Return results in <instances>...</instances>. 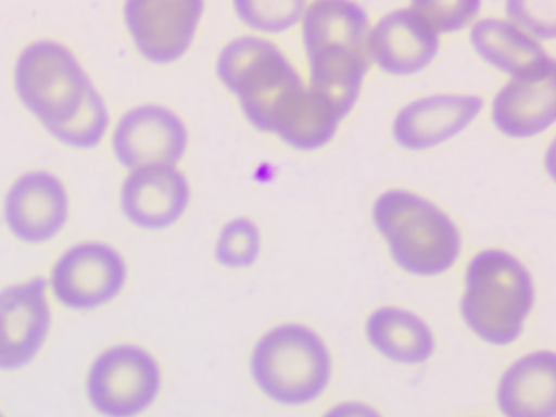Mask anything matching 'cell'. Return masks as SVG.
Here are the masks:
<instances>
[{"instance_id":"obj_9","label":"cell","mask_w":556,"mask_h":417,"mask_svg":"<svg viewBox=\"0 0 556 417\" xmlns=\"http://www.w3.org/2000/svg\"><path fill=\"white\" fill-rule=\"evenodd\" d=\"M203 13L202 0H129L124 8L139 54L159 65L176 63L187 54Z\"/></svg>"},{"instance_id":"obj_22","label":"cell","mask_w":556,"mask_h":417,"mask_svg":"<svg viewBox=\"0 0 556 417\" xmlns=\"http://www.w3.org/2000/svg\"><path fill=\"white\" fill-rule=\"evenodd\" d=\"M260 252L261 232L253 220L239 217L223 226L215 247V255L222 266L231 269L251 267Z\"/></svg>"},{"instance_id":"obj_25","label":"cell","mask_w":556,"mask_h":417,"mask_svg":"<svg viewBox=\"0 0 556 417\" xmlns=\"http://www.w3.org/2000/svg\"><path fill=\"white\" fill-rule=\"evenodd\" d=\"M324 417H382L374 407L357 403L348 402L330 408Z\"/></svg>"},{"instance_id":"obj_23","label":"cell","mask_w":556,"mask_h":417,"mask_svg":"<svg viewBox=\"0 0 556 417\" xmlns=\"http://www.w3.org/2000/svg\"><path fill=\"white\" fill-rule=\"evenodd\" d=\"M412 5L442 38V35L471 27L479 20L482 3L479 0H414Z\"/></svg>"},{"instance_id":"obj_24","label":"cell","mask_w":556,"mask_h":417,"mask_svg":"<svg viewBox=\"0 0 556 417\" xmlns=\"http://www.w3.org/2000/svg\"><path fill=\"white\" fill-rule=\"evenodd\" d=\"M506 17L538 41H553L556 37V11L554 2H528L509 0Z\"/></svg>"},{"instance_id":"obj_4","label":"cell","mask_w":556,"mask_h":417,"mask_svg":"<svg viewBox=\"0 0 556 417\" xmlns=\"http://www.w3.org/2000/svg\"><path fill=\"white\" fill-rule=\"evenodd\" d=\"M216 72L250 124L273 135L306 87L283 51L258 37H240L226 45Z\"/></svg>"},{"instance_id":"obj_6","label":"cell","mask_w":556,"mask_h":417,"mask_svg":"<svg viewBox=\"0 0 556 417\" xmlns=\"http://www.w3.org/2000/svg\"><path fill=\"white\" fill-rule=\"evenodd\" d=\"M93 86L74 52L54 40L28 45L15 62L16 96L48 132L76 116Z\"/></svg>"},{"instance_id":"obj_26","label":"cell","mask_w":556,"mask_h":417,"mask_svg":"<svg viewBox=\"0 0 556 417\" xmlns=\"http://www.w3.org/2000/svg\"><path fill=\"white\" fill-rule=\"evenodd\" d=\"M0 417H5L2 412H0Z\"/></svg>"},{"instance_id":"obj_2","label":"cell","mask_w":556,"mask_h":417,"mask_svg":"<svg viewBox=\"0 0 556 417\" xmlns=\"http://www.w3.org/2000/svg\"><path fill=\"white\" fill-rule=\"evenodd\" d=\"M372 220L404 271L433 277L457 264L463 249L458 226L427 198L403 188L382 191L374 202Z\"/></svg>"},{"instance_id":"obj_11","label":"cell","mask_w":556,"mask_h":417,"mask_svg":"<svg viewBox=\"0 0 556 417\" xmlns=\"http://www.w3.org/2000/svg\"><path fill=\"white\" fill-rule=\"evenodd\" d=\"M188 144V129L181 117L152 103L124 114L112 138L117 162L129 172L150 166H178Z\"/></svg>"},{"instance_id":"obj_14","label":"cell","mask_w":556,"mask_h":417,"mask_svg":"<svg viewBox=\"0 0 556 417\" xmlns=\"http://www.w3.org/2000/svg\"><path fill=\"white\" fill-rule=\"evenodd\" d=\"M440 49L441 38L412 3L386 13L371 25V63L390 76L410 77L425 72Z\"/></svg>"},{"instance_id":"obj_10","label":"cell","mask_w":556,"mask_h":417,"mask_svg":"<svg viewBox=\"0 0 556 417\" xmlns=\"http://www.w3.org/2000/svg\"><path fill=\"white\" fill-rule=\"evenodd\" d=\"M51 326L46 278L34 277L0 290V371L28 367L43 350Z\"/></svg>"},{"instance_id":"obj_5","label":"cell","mask_w":556,"mask_h":417,"mask_svg":"<svg viewBox=\"0 0 556 417\" xmlns=\"http://www.w3.org/2000/svg\"><path fill=\"white\" fill-rule=\"evenodd\" d=\"M332 370L325 341L316 330L301 324L270 329L257 341L251 357L256 386L286 406L315 402L327 389Z\"/></svg>"},{"instance_id":"obj_7","label":"cell","mask_w":556,"mask_h":417,"mask_svg":"<svg viewBox=\"0 0 556 417\" xmlns=\"http://www.w3.org/2000/svg\"><path fill=\"white\" fill-rule=\"evenodd\" d=\"M162 371L142 346L116 344L92 363L86 378L91 406L104 417H136L159 396Z\"/></svg>"},{"instance_id":"obj_3","label":"cell","mask_w":556,"mask_h":417,"mask_svg":"<svg viewBox=\"0 0 556 417\" xmlns=\"http://www.w3.org/2000/svg\"><path fill=\"white\" fill-rule=\"evenodd\" d=\"M534 302L533 278L514 254L490 249L469 261L460 312L480 340L496 346L514 343L523 333Z\"/></svg>"},{"instance_id":"obj_17","label":"cell","mask_w":556,"mask_h":417,"mask_svg":"<svg viewBox=\"0 0 556 417\" xmlns=\"http://www.w3.org/2000/svg\"><path fill=\"white\" fill-rule=\"evenodd\" d=\"M496 130L511 139H531L556 122V73L539 78L509 79L491 104Z\"/></svg>"},{"instance_id":"obj_12","label":"cell","mask_w":556,"mask_h":417,"mask_svg":"<svg viewBox=\"0 0 556 417\" xmlns=\"http://www.w3.org/2000/svg\"><path fill=\"white\" fill-rule=\"evenodd\" d=\"M4 220L13 237L28 245H42L65 228L70 199L63 181L54 173L30 170L9 188Z\"/></svg>"},{"instance_id":"obj_1","label":"cell","mask_w":556,"mask_h":417,"mask_svg":"<svg viewBox=\"0 0 556 417\" xmlns=\"http://www.w3.org/2000/svg\"><path fill=\"white\" fill-rule=\"evenodd\" d=\"M301 25L307 85L345 118L355 109L372 65L369 13L352 0H318L306 5Z\"/></svg>"},{"instance_id":"obj_16","label":"cell","mask_w":556,"mask_h":417,"mask_svg":"<svg viewBox=\"0 0 556 417\" xmlns=\"http://www.w3.org/2000/svg\"><path fill=\"white\" fill-rule=\"evenodd\" d=\"M476 54L509 79L545 77L556 73V61L541 42L507 17H480L468 34Z\"/></svg>"},{"instance_id":"obj_20","label":"cell","mask_w":556,"mask_h":417,"mask_svg":"<svg viewBox=\"0 0 556 417\" xmlns=\"http://www.w3.org/2000/svg\"><path fill=\"white\" fill-rule=\"evenodd\" d=\"M110 125L111 115L108 104L93 86L76 116L66 125L49 134L66 147L90 150L102 142Z\"/></svg>"},{"instance_id":"obj_13","label":"cell","mask_w":556,"mask_h":417,"mask_svg":"<svg viewBox=\"0 0 556 417\" xmlns=\"http://www.w3.org/2000/svg\"><path fill=\"white\" fill-rule=\"evenodd\" d=\"M483 108L484 100L477 94L433 93L417 98L396 112L392 137L404 150L428 151L471 127Z\"/></svg>"},{"instance_id":"obj_19","label":"cell","mask_w":556,"mask_h":417,"mask_svg":"<svg viewBox=\"0 0 556 417\" xmlns=\"http://www.w3.org/2000/svg\"><path fill=\"white\" fill-rule=\"evenodd\" d=\"M365 334L381 356L403 365L427 362L437 345L431 328L420 316L395 306L374 311L365 325Z\"/></svg>"},{"instance_id":"obj_21","label":"cell","mask_w":556,"mask_h":417,"mask_svg":"<svg viewBox=\"0 0 556 417\" xmlns=\"http://www.w3.org/2000/svg\"><path fill=\"white\" fill-rule=\"evenodd\" d=\"M306 5L301 0H238L235 12L251 29L277 34L301 24Z\"/></svg>"},{"instance_id":"obj_15","label":"cell","mask_w":556,"mask_h":417,"mask_svg":"<svg viewBox=\"0 0 556 417\" xmlns=\"http://www.w3.org/2000/svg\"><path fill=\"white\" fill-rule=\"evenodd\" d=\"M190 202V185L178 166L130 170L122 184L119 203L139 229L159 231L176 224Z\"/></svg>"},{"instance_id":"obj_18","label":"cell","mask_w":556,"mask_h":417,"mask_svg":"<svg viewBox=\"0 0 556 417\" xmlns=\"http://www.w3.org/2000/svg\"><path fill=\"white\" fill-rule=\"evenodd\" d=\"M496 399L504 417H555V354L534 352L513 363L500 380Z\"/></svg>"},{"instance_id":"obj_8","label":"cell","mask_w":556,"mask_h":417,"mask_svg":"<svg viewBox=\"0 0 556 417\" xmlns=\"http://www.w3.org/2000/svg\"><path fill=\"white\" fill-rule=\"evenodd\" d=\"M128 268L109 243L84 241L67 249L52 266L49 292L63 307L93 311L110 304L124 290Z\"/></svg>"}]
</instances>
